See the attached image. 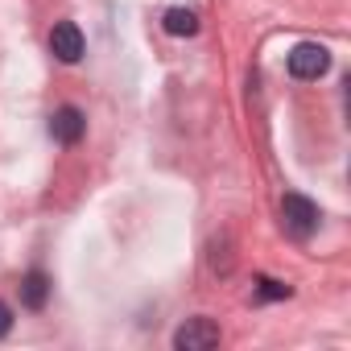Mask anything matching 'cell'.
<instances>
[{
	"mask_svg": "<svg viewBox=\"0 0 351 351\" xmlns=\"http://www.w3.org/2000/svg\"><path fill=\"white\" fill-rule=\"evenodd\" d=\"M281 219H285V232H289L293 240H310V236L318 232V207H314L306 195H298V191H289V195L281 199Z\"/></svg>",
	"mask_w": 351,
	"mask_h": 351,
	"instance_id": "1",
	"label": "cell"
},
{
	"mask_svg": "<svg viewBox=\"0 0 351 351\" xmlns=\"http://www.w3.org/2000/svg\"><path fill=\"white\" fill-rule=\"evenodd\" d=\"M285 66H289V75H293V79H302V83L322 79V75L330 71V50H326V46H318V42H302V46H293V50H289Z\"/></svg>",
	"mask_w": 351,
	"mask_h": 351,
	"instance_id": "2",
	"label": "cell"
},
{
	"mask_svg": "<svg viewBox=\"0 0 351 351\" xmlns=\"http://www.w3.org/2000/svg\"><path fill=\"white\" fill-rule=\"evenodd\" d=\"M219 326L211 322V318H186L178 330H173V347L178 351H211V347H219Z\"/></svg>",
	"mask_w": 351,
	"mask_h": 351,
	"instance_id": "3",
	"label": "cell"
},
{
	"mask_svg": "<svg viewBox=\"0 0 351 351\" xmlns=\"http://www.w3.org/2000/svg\"><path fill=\"white\" fill-rule=\"evenodd\" d=\"M50 50H54L58 62H79L83 50H87V42H83V34H79L75 21H58V25L50 29Z\"/></svg>",
	"mask_w": 351,
	"mask_h": 351,
	"instance_id": "4",
	"label": "cell"
},
{
	"mask_svg": "<svg viewBox=\"0 0 351 351\" xmlns=\"http://www.w3.org/2000/svg\"><path fill=\"white\" fill-rule=\"evenodd\" d=\"M83 132H87V120H83L79 108H58V112L50 116V136H54L58 145H79Z\"/></svg>",
	"mask_w": 351,
	"mask_h": 351,
	"instance_id": "5",
	"label": "cell"
},
{
	"mask_svg": "<svg viewBox=\"0 0 351 351\" xmlns=\"http://www.w3.org/2000/svg\"><path fill=\"white\" fill-rule=\"evenodd\" d=\"M46 298H50V277H46L42 269L25 273V281H21V302H25L29 310H42V306H46Z\"/></svg>",
	"mask_w": 351,
	"mask_h": 351,
	"instance_id": "6",
	"label": "cell"
},
{
	"mask_svg": "<svg viewBox=\"0 0 351 351\" xmlns=\"http://www.w3.org/2000/svg\"><path fill=\"white\" fill-rule=\"evenodd\" d=\"M165 34H173V38H195L199 34V13L195 9H169L165 13Z\"/></svg>",
	"mask_w": 351,
	"mask_h": 351,
	"instance_id": "7",
	"label": "cell"
},
{
	"mask_svg": "<svg viewBox=\"0 0 351 351\" xmlns=\"http://www.w3.org/2000/svg\"><path fill=\"white\" fill-rule=\"evenodd\" d=\"M281 298H289V285H281L273 277H261L256 281V302H281Z\"/></svg>",
	"mask_w": 351,
	"mask_h": 351,
	"instance_id": "8",
	"label": "cell"
},
{
	"mask_svg": "<svg viewBox=\"0 0 351 351\" xmlns=\"http://www.w3.org/2000/svg\"><path fill=\"white\" fill-rule=\"evenodd\" d=\"M9 330H13V310H9L5 302H0V339H5Z\"/></svg>",
	"mask_w": 351,
	"mask_h": 351,
	"instance_id": "9",
	"label": "cell"
}]
</instances>
